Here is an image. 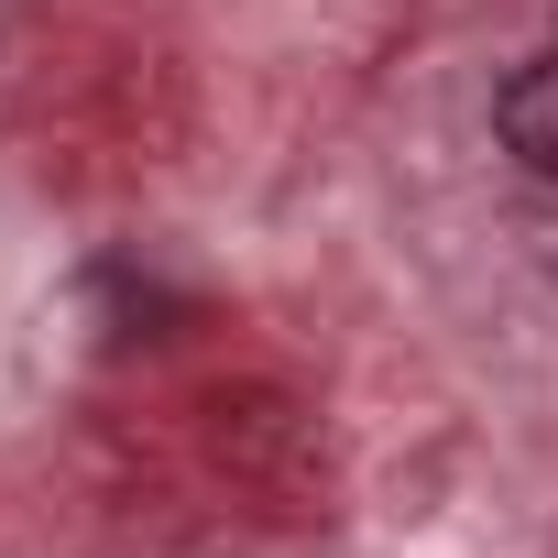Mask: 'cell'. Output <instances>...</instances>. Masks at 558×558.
<instances>
[{"mask_svg":"<svg viewBox=\"0 0 558 558\" xmlns=\"http://www.w3.org/2000/svg\"><path fill=\"white\" fill-rule=\"evenodd\" d=\"M493 132H504V154H514L525 175H547V186H558V56H525V66L504 77Z\"/></svg>","mask_w":558,"mask_h":558,"instance_id":"obj_1","label":"cell"}]
</instances>
